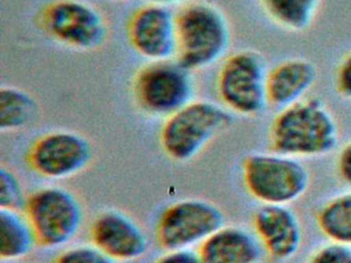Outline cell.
<instances>
[{"label":"cell","mask_w":351,"mask_h":263,"mask_svg":"<svg viewBox=\"0 0 351 263\" xmlns=\"http://www.w3.org/2000/svg\"><path fill=\"white\" fill-rule=\"evenodd\" d=\"M269 147L293 158H318L339 143V127L332 111L318 98L302 99L278 110L268 131Z\"/></svg>","instance_id":"obj_1"},{"label":"cell","mask_w":351,"mask_h":263,"mask_svg":"<svg viewBox=\"0 0 351 263\" xmlns=\"http://www.w3.org/2000/svg\"><path fill=\"white\" fill-rule=\"evenodd\" d=\"M176 14V59L191 71L206 69L226 57L232 40L221 8L203 0L180 6Z\"/></svg>","instance_id":"obj_2"},{"label":"cell","mask_w":351,"mask_h":263,"mask_svg":"<svg viewBox=\"0 0 351 263\" xmlns=\"http://www.w3.org/2000/svg\"><path fill=\"white\" fill-rule=\"evenodd\" d=\"M242 177L246 190L262 205H291L310 185L309 170L300 158L271 150L246 155Z\"/></svg>","instance_id":"obj_3"},{"label":"cell","mask_w":351,"mask_h":263,"mask_svg":"<svg viewBox=\"0 0 351 263\" xmlns=\"http://www.w3.org/2000/svg\"><path fill=\"white\" fill-rule=\"evenodd\" d=\"M232 114L213 101H191L166 118L161 131L162 148L172 160H191L231 127Z\"/></svg>","instance_id":"obj_4"},{"label":"cell","mask_w":351,"mask_h":263,"mask_svg":"<svg viewBox=\"0 0 351 263\" xmlns=\"http://www.w3.org/2000/svg\"><path fill=\"white\" fill-rule=\"evenodd\" d=\"M268 67L254 49H240L225 58L217 72V90L221 105L231 113L256 116L266 110Z\"/></svg>","instance_id":"obj_5"},{"label":"cell","mask_w":351,"mask_h":263,"mask_svg":"<svg viewBox=\"0 0 351 263\" xmlns=\"http://www.w3.org/2000/svg\"><path fill=\"white\" fill-rule=\"evenodd\" d=\"M36 22L49 38L77 51L100 49L108 36L104 14L84 0H53L40 8Z\"/></svg>","instance_id":"obj_6"},{"label":"cell","mask_w":351,"mask_h":263,"mask_svg":"<svg viewBox=\"0 0 351 263\" xmlns=\"http://www.w3.org/2000/svg\"><path fill=\"white\" fill-rule=\"evenodd\" d=\"M192 72L176 58L149 62L133 79L137 104L149 114L167 118L194 100Z\"/></svg>","instance_id":"obj_7"},{"label":"cell","mask_w":351,"mask_h":263,"mask_svg":"<svg viewBox=\"0 0 351 263\" xmlns=\"http://www.w3.org/2000/svg\"><path fill=\"white\" fill-rule=\"evenodd\" d=\"M26 216L38 242L55 248L75 238L83 221V211L69 191L59 187L40 189L27 199Z\"/></svg>","instance_id":"obj_8"},{"label":"cell","mask_w":351,"mask_h":263,"mask_svg":"<svg viewBox=\"0 0 351 263\" xmlns=\"http://www.w3.org/2000/svg\"><path fill=\"white\" fill-rule=\"evenodd\" d=\"M225 217L217 205L203 199L173 203L160 217L157 238L168 251L190 249L204 242L223 227Z\"/></svg>","instance_id":"obj_9"},{"label":"cell","mask_w":351,"mask_h":263,"mask_svg":"<svg viewBox=\"0 0 351 263\" xmlns=\"http://www.w3.org/2000/svg\"><path fill=\"white\" fill-rule=\"evenodd\" d=\"M127 36L133 49L149 62L176 58V12L154 2L139 6L129 18Z\"/></svg>","instance_id":"obj_10"},{"label":"cell","mask_w":351,"mask_h":263,"mask_svg":"<svg viewBox=\"0 0 351 263\" xmlns=\"http://www.w3.org/2000/svg\"><path fill=\"white\" fill-rule=\"evenodd\" d=\"M91 143L81 134L55 131L34 142L28 154L30 166L48 178H67L86 168L92 158Z\"/></svg>","instance_id":"obj_11"},{"label":"cell","mask_w":351,"mask_h":263,"mask_svg":"<svg viewBox=\"0 0 351 263\" xmlns=\"http://www.w3.org/2000/svg\"><path fill=\"white\" fill-rule=\"evenodd\" d=\"M252 229L269 262H287L301 248V222L289 205H261L252 217Z\"/></svg>","instance_id":"obj_12"},{"label":"cell","mask_w":351,"mask_h":263,"mask_svg":"<svg viewBox=\"0 0 351 263\" xmlns=\"http://www.w3.org/2000/svg\"><path fill=\"white\" fill-rule=\"evenodd\" d=\"M92 240L98 249L114 260H134L147 250L145 232L128 216L106 212L94 222Z\"/></svg>","instance_id":"obj_13"},{"label":"cell","mask_w":351,"mask_h":263,"mask_svg":"<svg viewBox=\"0 0 351 263\" xmlns=\"http://www.w3.org/2000/svg\"><path fill=\"white\" fill-rule=\"evenodd\" d=\"M316 67L309 60L291 58L268 70L267 99L273 108H285L302 100L315 84Z\"/></svg>","instance_id":"obj_14"},{"label":"cell","mask_w":351,"mask_h":263,"mask_svg":"<svg viewBox=\"0 0 351 263\" xmlns=\"http://www.w3.org/2000/svg\"><path fill=\"white\" fill-rule=\"evenodd\" d=\"M198 252L203 263H260L265 257L254 232L241 226L223 225Z\"/></svg>","instance_id":"obj_15"},{"label":"cell","mask_w":351,"mask_h":263,"mask_svg":"<svg viewBox=\"0 0 351 263\" xmlns=\"http://www.w3.org/2000/svg\"><path fill=\"white\" fill-rule=\"evenodd\" d=\"M38 242L27 216L20 211L0 209V257L15 260L32 252Z\"/></svg>","instance_id":"obj_16"},{"label":"cell","mask_w":351,"mask_h":263,"mask_svg":"<svg viewBox=\"0 0 351 263\" xmlns=\"http://www.w3.org/2000/svg\"><path fill=\"white\" fill-rule=\"evenodd\" d=\"M322 0H260L266 16L283 30L301 33L310 28Z\"/></svg>","instance_id":"obj_17"},{"label":"cell","mask_w":351,"mask_h":263,"mask_svg":"<svg viewBox=\"0 0 351 263\" xmlns=\"http://www.w3.org/2000/svg\"><path fill=\"white\" fill-rule=\"evenodd\" d=\"M316 222L330 242L351 247V189L324 201L317 210Z\"/></svg>","instance_id":"obj_18"},{"label":"cell","mask_w":351,"mask_h":263,"mask_svg":"<svg viewBox=\"0 0 351 263\" xmlns=\"http://www.w3.org/2000/svg\"><path fill=\"white\" fill-rule=\"evenodd\" d=\"M36 99L23 88L14 86L0 88V129L12 132L29 125L38 114Z\"/></svg>","instance_id":"obj_19"},{"label":"cell","mask_w":351,"mask_h":263,"mask_svg":"<svg viewBox=\"0 0 351 263\" xmlns=\"http://www.w3.org/2000/svg\"><path fill=\"white\" fill-rule=\"evenodd\" d=\"M26 203L27 199L17 177L5 168H0V209L21 211Z\"/></svg>","instance_id":"obj_20"},{"label":"cell","mask_w":351,"mask_h":263,"mask_svg":"<svg viewBox=\"0 0 351 263\" xmlns=\"http://www.w3.org/2000/svg\"><path fill=\"white\" fill-rule=\"evenodd\" d=\"M116 261L93 245L69 249L62 253L54 263H117Z\"/></svg>","instance_id":"obj_21"},{"label":"cell","mask_w":351,"mask_h":263,"mask_svg":"<svg viewBox=\"0 0 351 263\" xmlns=\"http://www.w3.org/2000/svg\"><path fill=\"white\" fill-rule=\"evenodd\" d=\"M306 263H351V247L328 240L318 246Z\"/></svg>","instance_id":"obj_22"},{"label":"cell","mask_w":351,"mask_h":263,"mask_svg":"<svg viewBox=\"0 0 351 263\" xmlns=\"http://www.w3.org/2000/svg\"><path fill=\"white\" fill-rule=\"evenodd\" d=\"M335 88L342 98L351 101V53L343 58L337 68Z\"/></svg>","instance_id":"obj_23"},{"label":"cell","mask_w":351,"mask_h":263,"mask_svg":"<svg viewBox=\"0 0 351 263\" xmlns=\"http://www.w3.org/2000/svg\"><path fill=\"white\" fill-rule=\"evenodd\" d=\"M337 172L341 180L351 187V140L339 152Z\"/></svg>","instance_id":"obj_24"},{"label":"cell","mask_w":351,"mask_h":263,"mask_svg":"<svg viewBox=\"0 0 351 263\" xmlns=\"http://www.w3.org/2000/svg\"><path fill=\"white\" fill-rule=\"evenodd\" d=\"M157 263H203L199 252L191 249L169 251Z\"/></svg>","instance_id":"obj_25"},{"label":"cell","mask_w":351,"mask_h":263,"mask_svg":"<svg viewBox=\"0 0 351 263\" xmlns=\"http://www.w3.org/2000/svg\"><path fill=\"white\" fill-rule=\"evenodd\" d=\"M149 2H154V3L163 4V5L171 6L173 4H180L184 2L186 3V0H147Z\"/></svg>","instance_id":"obj_26"},{"label":"cell","mask_w":351,"mask_h":263,"mask_svg":"<svg viewBox=\"0 0 351 263\" xmlns=\"http://www.w3.org/2000/svg\"><path fill=\"white\" fill-rule=\"evenodd\" d=\"M106 1L117 2V1H124V0H106Z\"/></svg>","instance_id":"obj_27"}]
</instances>
